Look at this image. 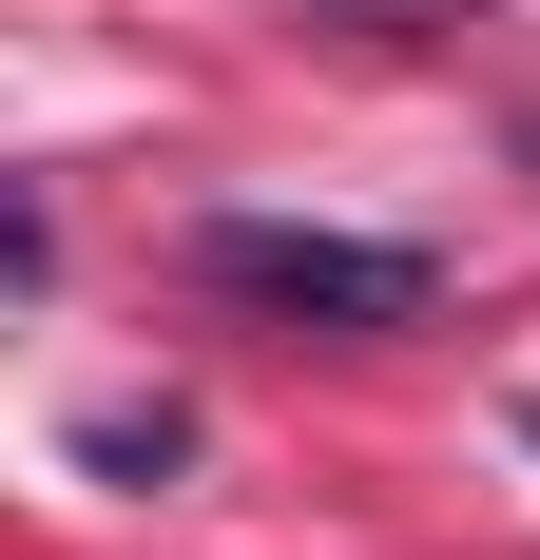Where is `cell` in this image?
Segmentation results:
<instances>
[{
	"label": "cell",
	"mask_w": 540,
	"mask_h": 560,
	"mask_svg": "<svg viewBox=\"0 0 540 560\" xmlns=\"http://www.w3.org/2000/svg\"><path fill=\"white\" fill-rule=\"evenodd\" d=\"M193 271H213L232 310H270V329H348V348H386V329L444 310V252H406V232H328V213H213Z\"/></svg>",
	"instance_id": "6da1fadb"
},
{
	"label": "cell",
	"mask_w": 540,
	"mask_h": 560,
	"mask_svg": "<svg viewBox=\"0 0 540 560\" xmlns=\"http://www.w3.org/2000/svg\"><path fill=\"white\" fill-rule=\"evenodd\" d=\"M78 464H97V483H174V464H193V406H97V425H78Z\"/></svg>",
	"instance_id": "7a4b0ae2"
},
{
	"label": "cell",
	"mask_w": 540,
	"mask_h": 560,
	"mask_svg": "<svg viewBox=\"0 0 540 560\" xmlns=\"http://www.w3.org/2000/svg\"><path fill=\"white\" fill-rule=\"evenodd\" d=\"M309 20H348V39H425V20H483V0H309Z\"/></svg>",
	"instance_id": "3957f363"
},
{
	"label": "cell",
	"mask_w": 540,
	"mask_h": 560,
	"mask_svg": "<svg viewBox=\"0 0 540 560\" xmlns=\"http://www.w3.org/2000/svg\"><path fill=\"white\" fill-rule=\"evenodd\" d=\"M521 445H540V387H521Z\"/></svg>",
	"instance_id": "277c9868"
}]
</instances>
